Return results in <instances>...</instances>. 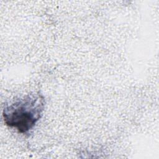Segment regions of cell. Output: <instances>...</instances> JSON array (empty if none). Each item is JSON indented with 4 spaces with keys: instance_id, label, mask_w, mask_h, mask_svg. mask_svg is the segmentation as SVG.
I'll list each match as a JSON object with an SVG mask.
<instances>
[{
    "instance_id": "1",
    "label": "cell",
    "mask_w": 159,
    "mask_h": 159,
    "mask_svg": "<svg viewBox=\"0 0 159 159\" xmlns=\"http://www.w3.org/2000/svg\"><path fill=\"white\" fill-rule=\"evenodd\" d=\"M44 107L45 98L42 94H27L6 106L2 111L4 122L20 133H27L41 118Z\"/></svg>"
}]
</instances>
